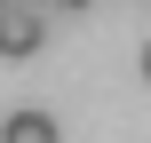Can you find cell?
Here are the masks:
<instances>
[{"label":"cell","mask_w":151,"mask_h":143,"mask_svg":"<svg viewBox=\"0 0 151 143\" xmlns=\"http://www.w3.org/2000/svg\"><path fill=\"white\" fill-rule=\"evenodd\" d=\"M40 40H48V8L0 0V56H40Z\"/></svg>","instance_id":"1"},{"label":"cell","mask_w":151,"mask_h":143,"mask_svg":"<svg viewBox=\"0 0 151 143\" xmlns=\"http://www.w3.org/2000/svg\"><path fill=\"white\" fill-rule=\"evenodd\" d=\"M0 143H56V111H40V103H16V111L0 119Z\"/></svg>","instance_id":"2"},{"label":"cell","mask_w":151,"mask_h":143,"mask_svg":"<svg viewBox=\"0 0 151 143\" xmlns=\"http://www.w3.org/2000/svg\"><path fill=\"white\" fill-rule=\"evenodd\" d=\"M40 8H48V16H72V8H88V0H40Z\"/></svg>","instance_id":"3"},{"label":"cell","mask_w":151,"mask_h":143,"mask_svg":"<svg viewBox=\"0 0 151 143\" xmlns=\"http://www.w3.org/2000/svg\"><path fill=\"white\" fill-rule=\"evenodd\" d=\"M143 80H151V40H143Z\"/></svg>","instance_id":"4"}]
</instances>
